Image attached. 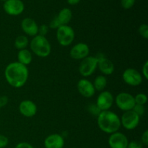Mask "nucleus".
Here are the masks:
<instances>
[{
	"instance_id": "obj_1",
	"label": "nucleus",
	"mask_w": 148,
	"mask_h": 148,
	"mask_svg": "<svg viewBox=\"0 0 148 148\" xmlns=\"http://www.w3.org/2000/svg\"><path fill=\"white\" fill-rule=\"evenodd\" d=\"M27 66L17 62L9 64L4 70V76L9 85L15 88H22L28 79Z\"/></svg>"
},
{
	"instance_id": "obj_2",
	"label": "nucleus",
	"mask_w": 148,
	"mask_h": 148,
	"mask_svg": "<svg viewBox=\"0 0 148 148\" xmlns=\"http://www.w3.org/2000/svg\"><path fill=\"white\" fill-rule=\"evenodd\" d=\"M97 122L101 131L110 134L118 132L121 126L119 116L109 110L101 111L98 116Z\"/></svg>"
},
{
	"instance_id": "obj_3",
	"label": "nucleus",
	"mask_w": 148,
	"mask_h": 148,
	"mask_svg": "<svg viewBox=\"0 0 148 148\" xmlns=\"http://www.w3.org/2000/svg\"><path fill=\"white\" fill-rule=\"evenodd\" d=\"M30 47L33 53L39 57H47L51 51L50 43L45 36L37 35L32 39Z\"/></svg>"
},
{
	"instance_id": "obj_4",
	"label": "nucleus",
	"mask_w": 148,
	"mask_h": 148,
	"mask_svg": "<svg viewBox=\"0 0 148 148\" xmlns=\"http://www.w3.org/2000/svg\"><path fill=\"white\" fill-rule=\"evenodd\" d=\"M75 31L71 26L61 25L56 30V38L59 44L62 46H69L75 39Z\"/></svg>"
},
{
	"instance_id": "obj_5",
	"label": "nucleus",
	"mask_w": 148,
	"mask_h": 148,
	"mask_svg": "<svg viewBox=\"0 0 148 148\" xmlns=\"http://www.w3.org/2000/svg\"><path fill=\"white\" fill-rule=\"evenodd\" d=\"M98 67V59L92 56H88L83 59L79 64V72L85 77L90 76Z\"/></svg>"
},
{
	"instance_id": "obj_6",
	"label": "nucleus",
	"mask_w": 148,
	"mask_h": 148,
	"mask_svg": "<svg viewBox=\"0 0 148 148\" xmlns=\"http://www.w3.org/2000/svg\"><path fill=\"white\" fill-rule=\"evenodd\" d=\"M115 102L117 107L123 111H128L132 110L135 105L134 97L128 92H120L115 98Z\"/></svg>"
},
{
	"instance_id": "obj_7",
	"label": "nucleus",
	"mask_w": 148,
	"mask_h": 148,
	"mask_svg": "<svg viewBox=\"0 0 148 148\" xmlns=\"http://www.w3.org/2000/svg\"><path fill=\"white\" fill-rule=\"evenodd\" d=\"M120 120H121V125H122L124 129L127 130H132L137 128L138 126L140 116L132 110H131V111H125Z\"/></svg>"
},
{
	"instance_id": "obj_8",
	"label": "nucleus",
	"mask_w": 148,
	"mask_h": 148,
	"mask_svg": "<svg viewBox=\"0 0 148 148\" xmlns=\"http://www.w3.org/2000/svg\"><path fill=\"white\" fill-rule=\"evenodd\" d=\"M124 82L130 86H138L143 82V76L141 74L133 68H128L122 75Z\"/></svg>"
},
{
	"instance_id": "obj_9",
	"label": "nucleus",
	"mask_w": 148,
	"mask_h": 148,
	"mask_svg": "<svg viewBox=\"0 0 148 148\" xmlns=\"http://www.w3.org/2000/svg\"><path fill=\"white\" fill-rule=\"evenodd\" d=\"M3 8L9 15L17 16L23 13L25 5L22 0H7L4 1Z\"/></svg>"
},
{
	"instance_id": "obj_10",
	"label": "nucleus",
	"mask_w": 148,
	"mask_h": 148,
	"mask_svg": "<svg viewBox=\"0 0 148 148\" xmlns=\"http://www.w3.org/2000/svg\"><path fill=\"white\" fill-rule=\"evenodd\" d=\"M114 98L109 91H102L98 95L96 101V106L101 111H108L114 103Z\"/></svg>"
},
{
	"instance_id": "obj_11",
	"label": "nucleus",
	"mask_w": 148,
	"mask_h": 148,
	"mask_svg": "<svg viewBox=\"0 0 148 148\" xmlns=\"http://www.w3.org/2000/svg\"><path fill=\"white\" fill-rule=\"evenodd\" d=\"M108 143L111 148H127L129 140L125 134L116 132L110 135Z\"/></svg>"
},
{
	"instance_id": "obj_12",
	"label": "nucleus",
	"mask_w": 148,
	"mask_h": 148,
	"mask_svg": "<svg viewBox=\"0 0 148 148\" xmlns=\"http://www.w3.org/2000/svg\"><path fill=\"white\" fill-rule=\"evenodd\" d=\"M90 53V48L86 43H79L73 46L70 50V56L76 60H82L88 56Z\"/></svg>"
},
{
	"instance_id": "obj_13",
	"label": "nucleus",
	"mask_w": 148,
	"mask_h": 148,
	"mask_svg": "<svg viewBox=\"0 0 148 148\" xmlns=\"http://www.w3.org/2000/svg\"><path fill=\"white\" fill-rule=\"evenodd\" d=\"M19 111L25 117L30 118L34 116L37 113V106L33 101L25 100L22 101L19 105Z\"/></svg>"
},
{
	"instance_id": "obj_14",
	"label": "nucleus",
	"mask_w": 148,
	"mask_h": 148,
	"mask_svg": "<svg viewBox=\"0 0 148 148\" xmlns=\"http://www.w3.org/2000/svg\"><path fill=\"white\" fill-rule=\"evenodd\" d=\"M77 90L79 93L85 98H90L93 96L95 89L93 84L87 79H81L77 83Z\"/></svg>"
},
{
	"instance_id": "obj_15",
	"label": "nucleus",
	"mask_w": 148,
	"mask_h": 148,
	"mask_svg": "<svg viewBox=\"0 0 148 148\" xmlns=\"http://www.w3.org/2000/svg\"><path fill=\"white\" fill-rule=\"evenodd\" d=\"M21 27L23 32L27 36L35 37L38 34V25L34 20L30 17L23 19L21 23Z\"/></svg>"
},
{
	"instance_id": "obj_16",
	"label": "nucleus",
	"mask_w": 148,
	"mask_h": 148,
	"mask_svg": "<svg viewBox=\"0 0 148 148\" xmlns=\"http://www.w3.org/2000/svg\"><path fill=\"white\" fill-rule=\"evenodd\" d=\"M64 140L59 134H52L48 136L44 140V147L46 148H63Z\"/></svg>"
},
{
	"instance_id": "obj_17",
	"label": "nucleus",
	"mask_w": 148,
	"mask_h": 148,
	"mask_svg": "<svg viewBox=\"0 0 148 148\" xmlns=\"http://www.w3.org/2000/svg\"><path fill=\"white\" fill-rule=\"evenodd\" d=\"M98 67L103 74L110 75L114 72V65L113 62L105 57L98 58Z\"/></svg>"
},
{
	"instance_id": "obj_18",
	"label": "nucleus",
	"mask_w": 148,
	"mask_h": 148,
	"mask_svg": "<svg viewBox=\"0 0 148 148\" xmlns=\"http://www.w3.org/2000/svg\"><path fill=\"white\" fill-rule=\"evenodd\" d=\"M61 25H66L71 21L72 18V12L69 8H63L60 10L56 16Z\"/></svg>"
},
{
	"instance_id": "obj_19",
	"label": "nucleus",
	"mask_w": 148,
	"mask_h": 148,
	"mask_svg": "<svg viewBox=\"0 0 148 148\" xmlns=\"http://www.w3.org/2000/svg\"><path fill=\"white\" fill-rule=\"evenodd\" d=\"M17 59L19 63L27 66V65L30 64L33 60L32 53L26 49L20 50L17 53Z\"/></svg>"
},
{
	"instance_id": "obj_20",
	"label": "nucleus",
	"mask_w": 148,
	"mask_h": 148,
	"mask_svg": "<svg viewBox=\"0 0 148 148\" xmlns=\"http://www.w3.org/2000/svg\"><path fill=\"white\" fill-rule=\"evenodd\" d=\"M107 79L105 76L103 75H99V76L96 77L94 80L93 86L95 88V90L98 91H103L104 88L106 87L107 85Z\"/></svg>"
},
{
	"instance_id": "obj_21",
	"label": "nucleus",
	"mask_w": 148,
	"mask_h": 148,
	"mask_svg": "<svg viewBox=\"0 0 148 148\" xmlns=\"http://www.w3.org/2000/svg\"><path fill=\"white\" fill-rule=\"evenodd\" d=\"M28 45V38L25 36H19L16 38L14 41V46L18 50L25 49Z\"/></svg>"
},
{
	"instance_id": "obj_22",
	"label": "nucleus",
	"mask_w": 148,
	"mask_h": 148,
	"mask_svg": "<svg viewBox=\"0 0 148 148\" xmlns=\"http://www.w3.org/2000/svg\"><path fill=\"white\" fill-rule=\"evenodd\" d=\"M134 101H135V104L144 106L147 103V97L145 94L139 93L134 97Z\"/></svg>"
},
{
	"instance_id": "obj_23",
	"label": "nucleus",
	"mask_w": 148,
	"mask_h": 148,
	"mask_svg": "<svg viewBox=\"0 0 148 148\" xmlns=\"http://www.w3.org/2000/svg\"><path fill=\"white\" fill-rule=\"evenodd\" d=\"M139 33L142 37L144 38L147 39L148 38V25L146 24H143L139 27L138 29Z\"/></svg>"
},
{
	"instance_id": "obj_24",
	"label": "nucleus",
	"mask_w": 148,
	"mask_h": 148,
	"mask_svg": "<svg viewBox=\"0 0 148 148\" xmlns=\"http://www.w3.org/2000/svg\"><path fill=\"white\" fill-rule=\"evenodd\" d=\"M132 111L134 112H135L136 114L138 116H141L145 112V108L144 106L143 105H138V104H135L134 106V108H132Z\"/></svg>"
},
{
	"instance_id": "obj_25",
	"label": "nucleus",
	"mask_w": 148,
	"mask_h": 148,
	"mask_svg": "<svg viewBox=\"0 0 148 148\" xmlns=\"http://www.w3.org/2000/svg\"><path fill=\"white\" fill-rule=\"evenodd\" d=\"M136 0H121V4L122 7L125 10L131 9L135 4Z\"/></svg>"
},
{
	"instance_id": "obj_26",
	"label": "nucleus",
	"mask_w": 148,
	"mask_h": 148,
	"mask_svg": "<svg viewBox=\"0 0 148 148\" xmlns=\"http://www.w3.org/2000/svg\"><path fill=\"white\" fill-rule=\"evenodd\" d=\"M143 145L141 142L137 141V140H133V141L129 142L127 148H143Z\"/></svg>"
},
{
	"instance_id": "obj_27",
	"label": "nucleus",
	"mask_w": 148,
	"mask_h": 148,
	"mask_svg": "<svg viewBox=\"0 0 148 148\" xmlns=\"http://www.w3.org/2000/svg\"><path fill=\"white\" fill-rule=\"evenodd\" d=\"M88 109H89L90 112L91 114H93L94 116H98L99 115L100 113L101 112V110L98 108V107L96 105H90L89 106V108H88Z\"/></svg>"
},
{
	"instance_id": "obj_28",
	"label": "nucleus",
	"mask_w": 148,
	"mask_h": 148,
	"mask_svg": "<svg viewBox=\"0 0 148 148\" xmlns=\"http://www.w3.org/2000/svg\"><path fill=\"white\" fill-rule=\"evenodd\" d=\"M49 31V27L46 25H42L40 27H38V34L40 36H45L48 33Z\"/></svg>"
},
{
	"instance_id": "obj_29",
	"label": "nucleus",
	"mask_w": 148,
	"mask_h": 148,
	"mask_svg": "<svg viewBox=\"0 0 148 148\" xmlns=\"http://www.w3.org/2000/svg\"><path fill=\"white\" fill-rule=\"evenodd\" d=\"M9 143V139L6 136L0 134V148L7 147Z\"/></svg>"
},
{
	"instance_id": "obj_30",
	"label": "nucleus",
	"mask_w": 148,
	"mask_h": 148,
	"mask_svg": "<svg viewBox=\"0 0 148 148\" xmlns=\"http://www.w3.org/2000/svg\"><path fill=\"white\" fill-rule=\"evenodd\" d=\"M60 26H61L60 23L59 22V20H58L57 17H55L51 21L50 25H49V27H50V28L51 29H58Z\"/></svg>"
},
{
	"instance_id": "obj_31",
	"label": "nucleus",
	"mask_w": 148,
	"mask_h": 148,
	"mask_svg": "<svg viewBox=\"0 0 148 148\" xmlns=\"http://www.w3.org/2000/svg\"><path fill=\"white\" fill-rule=\"evenodd\" d=\"M142 71H143V75L144 76V77L145 78V79H148V62L147 61H146V62H145L144 64H143Z\"/></svg>"
},
{
	"instance_id": "obj_32",
	"label": "nucleus",
	"mask_w": 148,
	"mask_h": 148,
	"mask_svg": "<svg viewBox=\"0 0 148 148\" xmlns=\"http://www.w3.org/2000/svg\"><path fill=\"white\" fill-rule=\"evenodd\" d=\"M15 148H34L32 145L30 143H25V142H23V143H20L15 146Z\"/></svg>"
},
{
	"instance_id": "obj_33",
	"label": "nucleus",
	"mask_w": 148,
	"mask_h": 148,
	"mask_svg": "<svg viewBox=\"0 0 148 148\" xmlns=\"http://www.w3.org/2000/svg\"><path fill=\"white\" fill-rule=\"evenodd\" d=\"M141 140H142V142H141L142 144L145 145H146V146L147 145H148V131L147 130L145 131V132L143 134V135H142Z\"/></svg>"
},
{
	"instance_id": "obj_34",
	"label": "nucleus",
	"mask_w": 148,
	"mask_h": 148,
	"mask_svg": "<svg viewBox=\"0 0 148 148\" xmlns=\"http://www.w3.org/2000/svg\"><path fill=\"white\" fill-rule=\"evenodd\" d=\"M8 101L9 99L7 98V96H6V95H1V96H0V108L5 106L8 103Z\"/></svg>"
},
{
	"instance_id": "obj_35",
	"label": "nucleus",
	"mask_w": 148,
	"mask_h": 148,
	"mask_svg": "<svg viewBox=\"0 0 148 148\" xmlns=\"http://www.w3.org/2000/svg\"><path fill=\"white\" fill-rule=\"evenodd\" d=\"M79 1H80V0H67L68 4H70V5H75V4H77Z\"/></svg>"
},
{
	"instance_id": "obj_36",
	"label": "nucleus",
	"mask_w": 148,
	"mask_h": 148,
	"mask_svg": "<svg viewBox=\"0 0 148 148\" xmlns=\"http://www.w3.org/2000/svg\"><path fill=\"white\" fill-rule=\"evenodd\" d=\"M1 1H7V0H1Z\"/></svg>"
}]
</instances>
